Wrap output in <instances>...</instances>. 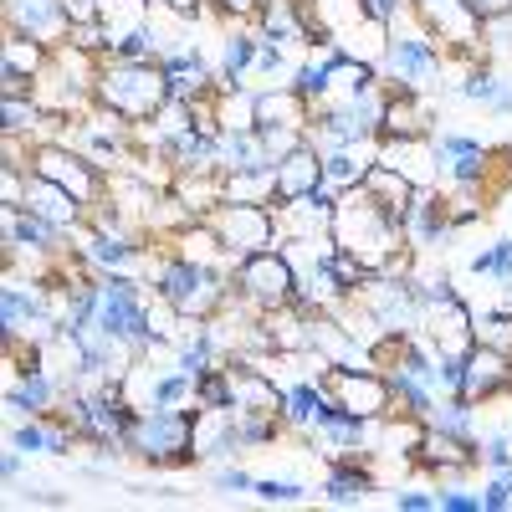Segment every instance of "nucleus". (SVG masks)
Returning <instances> with one entry per match:
<instances>
[{
    "instance_id": "nucleus-1",
    "label": "nucleus",
    "mask_w": 512,
    "mask_h": 512,
    "mask_svg": "<svg viewBox=\"0 0 512 512\" xmlns=\"http://www.w3.org/2000/svg\"><path fill=\"white\" fill-rule=\"evenodd\" d=\"M98 93H103L108 108H118V113H128V118H149V113H159V103L169 98V77H159V72H149V67H118V72H108V77L98 82Z\"/></svg>"
},
{
    "instance_id": "nucleus-2",
    "label": "nucleus",
    "mask_w": 512,
    "mask_h": 512,
    "mask_svg": "<svg viewBox=\"0 0 512 512\" xmlns=\"http://www.w3.org/2000/svg\"><path fill=\"white\" fill-rule=\"evenodd\" d=\"M338 236L349 241V251H359V256H369V262H379V256L390 251V241H395V221H390V210L374 205V200L344 205V210H338Z\"/></svg>"
},
{
    "instance_id": "nucleus-3",
    "label": "nucleus",
    "mask_w": 512,
    "mask_h": 512,
    "mask_svg": "<svg viewBox=\"0 0 512 512\" xmlns=\"http://www.w3.org/2000/svg\"><path fill=\"white\" fill-rule=\"evenodd\" d=\"M241 287L256 297V303L277 308V303H287V297H292V267L282 262V256L262 251V256H251V262L241 267Z\"/></svg>"
},
{
    "instance_id": "nucleus-4",
    "label": "nucleus",
    "mask_w": 512,
    "mask_h": 512,
    "mask_svg": "<svg viewBox=\"0 0 512 512\" xmlns=\"http://www.w3.org/2000/svg\"><path fill=\"white\" fill-rule=\"evenodd\" d=\"M134 441H139L149 456H175V451L190 446V425H185L180 415H149L139 431H134Z\"/></svg>"
},
{
    "instance_id": "nucleus-5",
    "label": "nucleus",
    "mask_w": 512,
    "mask_h": 512,
    "mask_svg": "<svg viewBox=\"0 0 512 512\" xmlns=\"http://www.w3.org/2000/svg\"><path fill=\"white\" fill-rule=\"evenodd\" d=\"M221 236H226V246H267V236H272L267 210H256V205H226Z\"/></svg>"
},
{
    "instance_id": "nucleus-6",
    "label": "nucleus",
    "mask_w": 512,
    "mask_h": 512,
    "mask_svg": "<svg viewBox=\"0 0 512 512\" xmlns=\"http://www.w3.org/2000/svg\"><path fill=\"white\" fill-rule=\"evenodd\" d=\"M164 292H169V303H180L185 313H200L210 297H216V287H210V277L200 267H169L164 272Z\"/></svg>"
},
{
    "instance_id": "nucleus-7",
    "label": "nucleus",
    "mask_w": 512,
    "mask_h": 512,
    "mask_svg": "<svg viewBox=\"0 0 512 512\" xmlns=\"http://www.w3.org/2000/svg\"><path fill=\"white\" fill-rule=\"evenodd\" d=\"M36 169H41V180L62 185L72 200H88V195H93V175H88V169H77V159H72V154H57V149H47V154L36 159Z\"/></svg>"
},
{
    "instance_id": "nucleus-8",
    "label": "nucleus",
    "mask_w": 512,
    "mask_h": 512,
    "mask_svg": "<svg viewBox=\"0 0 512 512\" xmlns=\"http://www.w3.org/2000/svg\"><path fill=\"white\" fill-rule=\"evenodd\" d=\"M318 175H323V164H318L313 154H287V159H282V175H277V195L303 200V195H313Z\"/></svg>"
},
{
    "instance_id": "nucleus-9",
    "label": "nucleus",
    "mask_w": 512,
    "mask_h": 512,
    "mask_svg": "<svg viewBox=\"0 0 512 512\" xmlns=\"http://www.w3.org/2000/svg\"><path fill=\"white\" fill-rule=\"evenodd\" d=\"M344 405L354 415H379L384 410V379H374V374H344Z\"/></svg>"
},
{
    "instance_id": "nucleus-10",
    "label": "nucleus",
    "mask_w": 512,
    "mask_h": 512,
    "mask_svg": "<svg viewBox=\"0 0 512 512\" xmlns=\"http://www.w3.org/2000/svg\"><path fill=\"white\" fill-rule=\"evenodd\" d=\"M31 200H36V210H41L47 221H62V226H67V221L77 216V210H72V195H67L62 185H52V180H41Z\"/></svg>"
},
{
    "instance_id": "nucleus-11",
    "label": "nucleus",
    "mask_w": 512,
    "mask_h": 512,
    "mask_svg": "<svg viewBox=\"0 0 512 512\" xmlns=\"http://www.w3.org/2000/svg\"><path fill=\"white\" fill-rule=\"evenodd\" d=\"M21 26L26 31H57L62 26V6H57V0H21Z\"/></svg>"
},
{
    "instance_id": "nucleus-12",
    "label": "nucleus",
    "mask_w": 512,
    "mask_h": 512,
    "mask_svg": "<svg viewBox=\"0 0 512 512\" xmlns=\"http://www.w3.org/2000/svg\"><path fill=\"white\" fill-rule=\"evenodd\" d=\"M441 154L451 159V169H456L461 180H472L477 169H482V149H477V144H466V139H446V144H441Z\"/></svg>"
},
{
    "instance_id": "nucleus-13",
    "label": "nucleus",
    "mask_w": 512,
    "mask_h": 512,
    "mask_svg": "<svg viewBox=\"0 0 512 512\" xmlns=\"http://www.w3.org/2000/svg\"><path fill=\"white\" fill-rule=\"evenodd\" d=\"M395 67L400 72H410V77H431V47H425V41H400L395 47Z\"/></svg>"
},
{
    "instance_id": "nucleus-14",
    "label": "nucleus",
    "mask_w": 512,
    "mask_h": 512,
    "mask_svg": "<svg viewBox=\"0 0 512 512\" xmlns=\"http://www.w3.org/2000/svg\"><path fill=\"white\" fill-rule=\"evenodd\" d=\"M425 456H431V461H441V466H456V461H466V451H461L451 436H431V441H425Z\"/></svg>"
},
{
    "instance_id": "nucleus-15",
    "label": "nucleus",
    "mask_w": 512,
    "mask_h": 512,
    "mask_svg": "<svg viewBox=\"0 0 512 512\" xmlns=\"http://www.w3.org/2000/svg\"><path fill=\"white\" fill-rule=\"evenodd\" d=\"M292 415H297V420H323V400H318L313 390H297V395H292Z\"/></svg>"
},
{
    "instance_id": "nucleus-16",
    "label": "nucleus",
    "mask_w": 512,
    "mask_h": 512,
    "mask_svg": "<svg viewBox=\"0 0 512 512\" xmlns=\"http://www.w3.org/2000/svg\"><path fill=\"white\" fill-rule=\"evenodd\" d=\"M93 256H98V262H108V267H123L134 251H128L123 241H93Z\"/></svg>"
},
{
    "instance_id": "nucleus-17",
    "label": "nucleus",
    "mask_w": 512,
    "mask_h": 512,
    "mask_svg": "<svg viewBox=\"0 0 512 512\" xmlns=\"http://www.w3.org/2000/svg\"><path fill=\"white\" fill-rule=\"evenodd\" d=\"M359 492H364V477H333V482H328V497H333V502H354Z\"/></svg>"
},
{
    "instance_id": "nucleus-18",
    "label": "nucleus",
    "mask_w": 512,
    "mask_h": 512,
    "mask_svg": "<svg viewBox=\"0 0 512 512\" xmlns=\"http://www.w3.org/2000/svg\"><path fill=\"white\" fill-rule=\"evenodd\" d=\"M47 395H52V390H47V379H41V374H36V379L26 384V390H21V395H16L11 405H21V410H31V405H41V400H47Z\"/></svg>"
},
{
    "instance_id": "nucleus-19",
    "label": "nucleus",
    "mask_w": 512,
    "mask_h": 512,
    "mask_svg": "<svg viewBox=\"0 0 512 512\" xmlns=\"http://www.w3.org/2000/svg\"><path fill=\"white\" fill-rule=\"evenodd\" d=\"M323 169H328V175H333V180H359V175H364V169H359V164H354L349 154H333V159H328Z\"/></svg>"
},
{
    "instance_id": "nucleus-20",
    "label": "nucleus",
    "mask_w": 512,
    "mask_h": 512,
    "mask_svg": "<svg viewBox=\"0 0 512 512\" xmlns=\"http://www.w3.org/2000/svg\"><path fill=\"white\" fill-rule=\"evenodd\" d=\"M256 492H262L267 502H292V497H297L292 482H256Z\"/></svg>"
},
{
    "instance_id": "nucleus-21",
    "label": "nucleus",
    "mask_w": 512,
    "mask_h": 512,
    "mask_svg": "<svg viewBox=\"0 0 512 512\" xmlns=\"http://www.w3.org/2000/svg\"><path fill=\"white\" fill-rule=\"evenodd\" d=\"M16 67H21V72H31V67H36V47H11V62H6V72H16Z\"/></svg>"
},
{
    "instance_id": "nucleus-22",
    "label": "nucleus",
    "mask_w": 512,
    "mask_h": 512,
    "mask_svg": "<svg viewBox=\"0 0 512 512\" xmlns=\"http://www.w3.org/2000/svg\"><path fill=\"white\" fill-rule=\"evenodd\" d=\"M16 446H26V451H36V446H57L52 436H41L36 425H26V431H16Z\"/></svg>"
},
{
    "instance_id": "nucleus-23",
    "label": "nucleus",
    "mask_w": 512,
    "mask_h": 512,
    "mask_svg": "<svg viewBox=\"0 0 512 512\" xmlns=\"http://www.w3.org/2000/svg\"><path fill=\"white\" fill-rule=\"evenodd\" d=\"M205 400H210V405H231V384H226V379H210V384H205Z\"/></svg>"
},
{
    "instance_id": "nucleus-24",
    "label": "nucleus",
    "mask_w": 512,
    "mask_h": 512,
    "mask_svg": "<svg viewBox=\"0 0 512 512\" xmlns=\"http://www.w3.org/2000/svg\"><path fill=\"white\" fill-rule=\"evenodd\" d=\"M180 395H185V379H164L159 384V405H175Z\"/></svg>"
},
{
    "instance_id": "nucleus-25",
    "label": "nucleus",
    "mask_w": 512,
    "mask_h": 512,
    "mask_svg": "<svg viewBox=\"0 0 512 512\" xmlns=\"http://www.w3.org/2000/svg\"><path fill=\"white\" fill-rule=\"evenodd\" d=\"M123 52H128V57H144V52H149V26L128 36V41H123Z\"/></svg>"
},
{
    "instance_id": "nucleus-26",
    "label": "nucleus",
    "mask_w": 512,
    "mask_h": 512,
    "mask_svg": "<svg viewBox=\"0 0 512 512\" xmlns=\"http://www.w3.org/2000/svg\"><path fill=\"white\" fill-rule=\"evenodd\" d=\"M16 318H26V297L6 292V328H16Z\"/></svg>"
},
{
    "instance_id": "nucleus-27",
    "label": "nucleus",
    "mask_w": 512,
    "mask_h": 512,
    "mask_svg": "<svg viewBox=\"0 0 512 512\" xmlns=\"http://www.w3.org/2000/svg\"><path fill=\"white\" fill-rule=\"evenodd\" d=\"M466 6H472V11H482V16H492V11H507L512 0H466Z\"/></svg>"
},
{
    "instance_id": "nucleus-28",
    "label": "nucleus",
    "mask_w": 512,
    "mask_h": 512,
    "mask_svg": "<svg viewBox=\"0 0 512 512\" xmlns=\"http://www.w3.org/2000/svg\"><path fill=\"white\" fill-rule=\"evenodd\" d=\"M6 118H11V128H26V123H31V108H21V103H6Z\"/></svg>"
},
{
    "instance_id": "nucleus-29",
    "label": "nucleus",
    "mask_w": 512,
    "mask_h": 512,
    "mask_svg": "<svg viewBox=\"0 0 512 512\" xmlns=\"http://www.w3.org/2000/svg\"><path fill=\"white\" fill-rule=\"evenodd\" d=\"M487 461H492V466H502V461H507V446H502V441H492V446H487Z\"/></svg>"
},
{
    "instance_id": "nucleus-30",
    "label": "nucleus",
    "mask_w": 512,
    "mask_h": 512,
    "mask_svg": "<svg viewBox=\"0 0 512 512\" xmlns=\"http://www.w3.org/2000/svg\"><path fill=\"white\" fill-rule=\"evenodd\" d=\"M446 507H456V512H472V507H477V497H446Z\"/></svg>"
},
{
    "instance_id": "nucleus-31",
    "label": "nucleus",
    "mask_w": 512,
    "mask_h": 512,
    "mask_svg": "<svg viewBox=\"0 0 512 512\" xmlns=\"http://www.w3.org/2000/svg\"><path fill=\"white\" fill-rule=\"evenodd\" d=\"M369 11H374V16H390V11H395V0H369Z\"/></svg>"
},
{
    "instance_id": "nucleus-32",
    "label": "nucleus",
    "mask_w": 512,
    "mask_h": 512,
    "mask_svg": "<svg viewBox=\"0 0 512 512\" xmlns=\"http://www.w3.org/2000/svg\"><path fill=\"white\" fill-rule=\"evenodd\" d=\"M231 6H236V11H246V6H251V0H231Z\"/></svg>"
}]
</instances>
